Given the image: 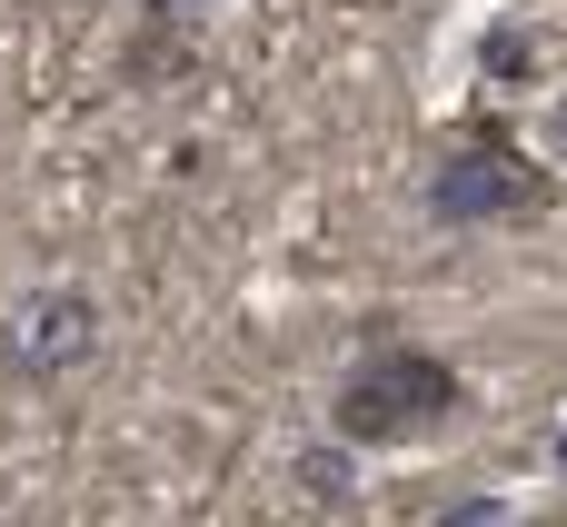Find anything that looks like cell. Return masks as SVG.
I'll use <instances>...</instances> for the list:
<instances>
[{
	"label": "cell",
	"mask_w": 567,
	"mask_h": 527,
	"mask_svg": "<svg viewBox=\"0 0 567 527\" xmlns=\"http://www.w3.org/2000/svg\"><path fill=\"white\" fill-rule=\"evenodd\" d=\"M140 10H150V20H179V0H140Z\"/></svg>",
	"instance_id": "7"
},
{
	"label": "cell",
	"mask_w": 567,
	"mask_h": 527,
	"mask_svg": "<svg viewBox=\"0 0 567 527\" xmlns=\"http://www.w3.org/2000/svg\"><path fill=\"white\" fill-rule=\"evenodd\" d=\"M458 399H468L458 359L409 349V339H379V349L329 389V428H339L349 448H399V438L449 428V418H458Z\"/></svg>",
	"instance_id": "2"
},
{
	"label": "cell",
	"mask_w": 567,
	"mask_h": 527,
	"mask_svg": "<svg viewBox=\"0 0 567 527\" xmlns=\"http://www.w3.org/2000/svg\"><path fill=\"white\" fill-rule=\"evenodd\" d=\"M538 149H548V159H558V169H567V90H558V100H548V120H538Z\"/></svg>",
	"instance_id": "6"
},
{
	"label": "cell",
	"mask_w": 567,
	"mask_h": 527,
	"mask_svg": "<svg viewBox=\"0 0 567 527\" xmlns=\"http://www.w3.org/2000/svg\"><path fill=\"white\" fill-rule=\"evenodd\" d=\"M558 209V179H548V159L508 130V120H468L458 140H449V159L429 169V219L439 229H528V219H548Z\"/></svg>",
	"instance_id": "1"
},
{
	"label": "cell",
	"mask_w": 567,
	"mask_h": 527,
	"mask_svg": "<svg viewBox=\"0 0 567 527\" xmlns=\"http://www.w3.org/2000/svg\"><path fill=\"white\" fill-rule=\"evenodd\" d=\"M349 458H359L349 438H339V448H309V458H299V498H329V508H339V498L359 488V468H349Z\"/></svg>",
	"instance_id": "5"
},
{
	"label": "cell",
	"mask_w": 567,
	"mask_h": 527,
	"mask_svg": "<svg viewBox=\"0 0 567 527\" xmlns=\"http://www.w3.org/2000/svg\"><path fill=\"white\" fill-rule=\"evenodd\" d=\"M558 468H567V418H558Z\"/></svg>",
	"instance_id": "8"
},
{
	"label": "cell",
	"mask_w": 567,
	"mask_h": 527,
	"mask_svg": "<svg viewBox=\"0 0 567 527\" xmlns=\"http://www.w3.org/2000/svg\"><path fill=\"white\" fill-rule=\"evenodd\" d=\"M478 70L508 90V80H528L538 70V50H528V20H488V40H478Z\"/></svg>",
	"instance_id": "4"
},
{
	"label": "cell",
	"mask_w": 567,
	"mask_h": 527,
	"mask_svg": "<svg viewBox=\"0 0 567 527\" xmlns=\"http://www.w3.org/2000/svg\"><path fill=\"white\" fill-rule=\"evenodd\" d=\"M90 349H100V299H90V289H30V299L10 309V339H0L10 379H30V389L90 369Z\"/></svg>",
	"instance_id": "3"
}]
</instances>
